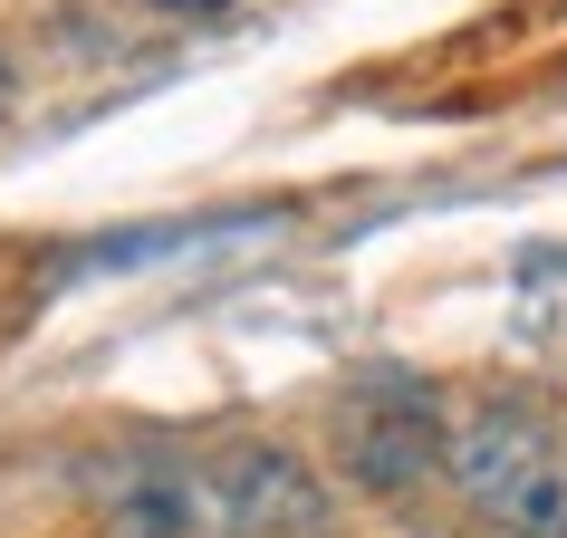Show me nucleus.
<instances>
[{"label":"nucleus","instance_id":"obj_2","mask_svg":"<svg viewBox=\"0 0 567 538\" xmlns=\"http://www.w3.org/2000/svg\"><path fill=\"white\" fill-rule=\"evenodd\" d=\"M212 529L221 538H328V480L279 443H221L203 452Z\"/></svg>","mask_w":567,"mask_h":538},{"label":"nucleus","instance_id":"obj_4","mask_svg":"<svg viewBox=\"0 0 567 538\" xmlns=\"http://www.w3.org/2000/svg\"><path fill=\"white\" fill-rule=\"evenodd\" d=\"M433 462H443L433 394H414V385H365V404L347 414V472H357L365 490H414Z\"/></svg>","mask_w":567,"mask_h":538},{"label":"nucleus","instance_id":"obj_1","mask_svg":"<svg viewBox=\"0 0 567 538\" xmlns=\"http://www.w3.org/2000/svg\"><path fill=\"white\" fill-rule=\"evenodd\" d=\"M452 480L472 490V509L501 538H567V462L548 443V423L529 414H481L452 443Z\"/></svg>","mask_w":567,"mask_h":538},{"label":"nucleus","instance_id":"obj_5","mask_svg":"<svg viewBox=\"0 0 567 538\" xmlns=\"http://www.w3.org/2000/svg\"><path fill=\"white\" fill-rule=\"evenodd\" d=\"M145 10H164V20H221V10H240V0H145Z\"/></svg>","mask_w":567,"mask_h":538},{"label":"nucleus","instance_id":"obj_3","mask_svg":"<svg viewBox=\"0 0 567 538\" xmlns=\"http://www.w3.org/2000/svg\"><path fill=\"white\" fill-rule=\"evenodd\" d=\"M96 500H106L116 538H221L212 529L203 462H183V452H116L96 472Z\"/></svg>","mask_w":567,"mask_h":538}]
</instances>
